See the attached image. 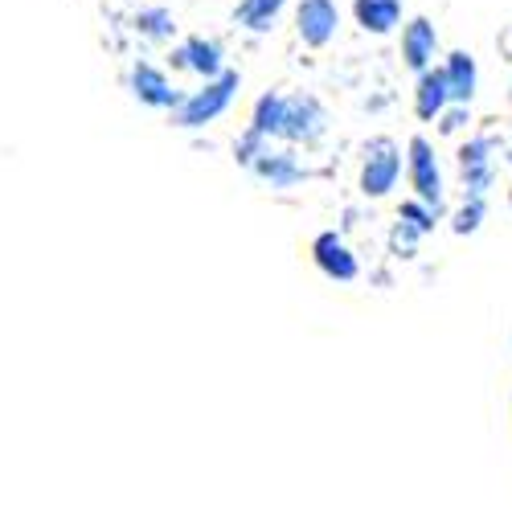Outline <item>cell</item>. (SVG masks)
<instances>
[{
  "instance_id": "obj_1",
  "label": "cell",
  "mask_w": 512,
  "mask_h": 512,
  "mask_svg": "<svg viewBox=\"0 0 512 512\" xmlns=\"http://www.w3.org/2000/svg\"><path fill=\"white\" fill-rule=\"evenodd\" d=\"M238 87H242L238 70H222L218 78H205L201 91H193L189 99H181V107H173V123L177 127H205V123H213L218 115H226V107L234 103Z\"/></svg>"
},
{
  "instance_id": "obj_2",
  "label": "cell",
  "mask_w": 512,
  "mask_h": 512,
  "mask_svg": "<svg viewBox=\"0 0 512 512\" xmlns=\"http://www.w3.org/2000/svg\"><path fill=\"white\" fill-rule=\"evenodd\" d=\"M402 173V152L394 140H373L365 152V168H361V193L365 197H386L398 185Z\"/></svg>"
},
{
  "instance_id": "obj_3",
  "label": "cell",
  "mask_w": 512,
  "mask_h": 512,
  "mask_svg": "<svg viewBox=\"0 0 512 512\" xmlns=\"http://www.w3.org/2000/svg\"><path fill=\"white\" fill-rule=\"evenodd\" d=\"M410 185H414L418 201L443 209V173H439L431 140H422V136L410 140Z\"/></svg>"
},
{
  "instance_id": "obj_4",
  "label": "cell",
  "mask_w": 512,
  "mask_h": 512,
  "mask_svg": "<svg viewBox=\"0 0 512 512\" xmlns=\"http://www.w3.org/2000/svg\"><path fill=\"white\" fill-rule=\"evenodd\" d=\"M336 25H340L336 0H300V9H295V29H300L304 46H312V50L328 46Z\"/></svg>"
},
{
  "instance_id": "obj_5",
  "label": "cell",
  "mask_w": 512,
  "mask_h": 512,
  "mask_svg": "<svg viewBox=\"0 0 512 512\" xmlns=\"http://www.w3.org/2000/svg\"><path fill=\"white\" fill-rule=\"evenodd\" d=\"M312 259H316V267L328 275V279H336V283H353L357 275H361V263H357V254L349 250V242L340 238V234H320L316 242H312Z\"/></svg>"
},
{
  "instance_id": "obj_6",
  "label": "cell",
  "mask_w": 512,
  "mask_h": 512,
  "mask_svg": "<svg viewBox=\"0 0 512 512\" xmlns=\"http://www.w3.org/2000/svg\"><path fill=\"white\" fill-rule=\"evenodd\" d=\"M283 136L291 144H316L324 136V107L312 95H295L287 99V119H283Z\"/></svg>"
},
{
  "instance_id": "obj_7",
  "label": "cell",
  "mask_w": 512,
  "mask_h": 512,
  "mask_svg": "<svg viewBox=\"0 0 512 512\" xmlns=\"http://www.w3.org/2000/svg\"><path fill=\"white\" fill-rule=\"evenodd\" d=\"M459 168H463V185L467 197H484V189L492 185V140L476 136L459 148Z\"/></svg>"
},
{
  "instance_id": "obj_8",
  "label": "cell",
  "mask_w": 512,
  "mask_h": 512,
  "mask_svg": "<svg viewBox=\"0 0 512 512\" xmlns=\"http://www.w3.org/2000/svg\"><path fill=\"white\" fill-rule=\"evenodd\" d=\"M132 91H136V99L148 103V107H181V99H185L181 91H173L168 74L156 70V66H148V62H140V66L132 70Z\"/></svg>"
},
{
  "instance_id": "obj_9",
  "label": "cell",
  "mask_w": 512,
  "mask_h": 512,
  "mask_svg": "<svg viewBox=\"0 0 512 512\" xmlns=\"http://www.w3.org/2000/svg\"><path fill=\"white\" fill-rule=\"evenodd\" d=\"M177 70H197L201 78H218L222 74V46L209 37H189L181 50H173Z\"/></svg>"
},
{
  "instance_id": "obj_10",
  "label": "cell",
  "mask_w": 512,
  "mask_h": 512,
  "mask_svg": "<svg viewBox=\"0 0 512 512\" xmlns=\"http://www.w3.org/2000/svg\"><path fill=\"white\" fill-rule=\"evenodd\" d=\"M435 46H439V33H435V25L426 21V17H414V21L402 29V58H406L410 70L422 74L426 66H431Z\"/></svg>"
},
{
  "instance_id": "obj_11",
  "label": "cell",
  "mask_w": 512,
  "mask_h": 512,
  "mask_svg": "<svg viewBox=\"0 0 512 512\" xmlns=\"http://www.w3.org/2000/svg\"><path fill=\"white\" fill-rule=\"evenodd\" d=\"M451 103V87H447V70H431L426 66L418 74V91H414V111L418 119H439Z\"/></svg>"
},
{
  "instance_id": "obj_12",
  "label": "cell",
  "mask_w": 512,
  "mask_h": 512,
  "mask_svg": "<svg viewBox=\"0 0 512 512\" xmlns=\"http://www.w3.org/2000/svg\"><path fill=\"white\" fill-rule=\"evenodd\" d=\"M447 87H451V103H472V95H476V82H480V74H476V58L472 54H463V50H455L451 58H447Z\"/></svg>"
},
{
  "instance_id": "obj_13",
  "label": "cell",
  "mask_w": 512,
  "mask_h": 512,
  "mask_svg": "<svg viewBox=\"0 0 512 512\" xmlns=\"http://www.w3.org/2000/svg\"><path fill=\"white\" fill-rule=\"evenodd\" d=\"M357 25L369 33H390L402 21V0H357Z\"/></svg>"
},
{
  "instance_id": "obj_14",
  "label": "cell",
  "mask_w": 512,
  "mask_h": 512,
  "mask_svg": "<svg viewBox=\"0 0 512 512\" xmlns=\"http://www.w3.org/2000/svg\"><path fill=\"white\" fill-rule=\"evenodd\" d=\"M250 168H254V173H259L263 181H271L275 189H287V185H295V181L304 177V173H300V164H295V156H291V152H279V156L263 152L259 160L250 164Z\"/></svg>"
},
{
  "instance_id": "obj_15",
  "label": "cell",
  "mask_w": 512,
  "mask_h": 512,
  "mask_svg": "<svg viewBox=\"0 0 512 512\" xmlns=\"http://www.w3.org/2000/svg\"><path fill=\"white\" fill-rule=\"evenodd\" d=\"M283 5H287V0H242L238 13H234V21L246 25L250 33H267V29L279 21Z\"/></svg>"
},
{
  "instance_id": "obj_16",
  "label": "cell",
  "mask_w": 512,
  "mask_h": 512,
  "mask_svg": "<svg viewBox=\"0 0 512 512\" xmlns=\"http://www.w3.org/2000/svg\"><path fill=\"white\" fill-rule=\"evenodd\" d=\"M283 119H287V99L283 95H263L259 103H254V119H250V127L259 136H283Z\"/></svg>"
},
{
  "instance_id": "obj_17",
  "label": "cell",
  "mask_w": 512,
  "mask_h": 512,
  "mask_svg": "<svg viewBox=\"0 0 512 512\" xmlns=\"http://www.w3.org/2000/svg\"><path fill=\"white\" fill-rule=\"evenodd\" d=\"M136 29H140L144 37L164 41V37H173L177 21H173V13H168V9H144V13H136Z\"/></svg>"
},
{
  "instance_id": "obj_18",
  "label": "cell",
  "mask_w": 512,
  "mask_h": 512,
  "mask_svg": "<svg viewBox=\"0 0 512 512\" xmlns=\"http://www.w3.org/2000/svg\"><path fill=\"white\" fill-rule=\"evenodd\" d=\"M435 218H439V209H435V205H426V201H406V205H402V222L414 226L418 234L435 230Z\"/></svg>"
},
{
  "instance_id": "obj_19",
  "label": "cell",
  "mask_w": 512,
  "mask_h": 512,
  "mask_svg": "<svg viewBox=\"0 0 512 512\" xmlns=\"http://www.w3.org/2000/svg\"><path fill=\"white\" fill-rule=\"evenodd\" d=\"M484 222V197H467V205L455 213V234H472Z\"/></svg>"
},
{
  "instance_id": "obj_20",
  "label": "cell",
  "mask_w": 512,
  "mask_h": 512,
  "mask_svg": "<svg viewBox=\"0 0 512 512\" xmlns=\"http://www.w3.org/2000/svg\"><path fill=\"white\" fill-rule=\"evenodd\" d=\"M263 140H267V136H259V132L250 127V132L238 140V148H234L238 164H254V160H259V156H263Z\"/></svg>"
},
{
  "instance_id": "obj_21",
  "label": "cell",
  "mask_w": 512,
  "mask_h": 512,
  "mask_svg": "<svg viewBox=\"0 0 512 512\" xmlns=\"http://www.w3.org/2000/svg\"><path fill=\"white\" fill-rule=\"evenodd\" d=\"M463 123H467V103H455V111H447L439 127H443V132H459Z\"/></svg>"
},
{
  "instance_id": "obj_22",
  "label": "cell",
  "mask_w": 512,
  "mask_h": 512,
  "mask_svg": "<svg viewBox=\"0 0 512 512\" xmlns=\"http://www.w3.org/2000/svg\"><path fill=\"white\" fill-rule=\"evenodd\" d=\"M508 160H512V144H508Z\"/></svg>"
}]
</instances>
